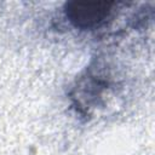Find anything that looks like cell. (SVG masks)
I'll use <instances>...</instances> for the list:
<instances>
[{
	"label": "cell",
	"mask_w": 155,
	"mask_h": 155,
	"mask_svg": "<svg viewBox=\"0 0 155 155\" xmlns=\"http://www.w3.org/2000/svg\"><path fill=\"white\" fill-rule=\"evenodd\" d=\"M113 5L107 1H74L67 5L65 12L75 27L87 29L102 24L110 16Z\"/></svg>",
	"instance_id": "cell-1"
}]
</instances>
